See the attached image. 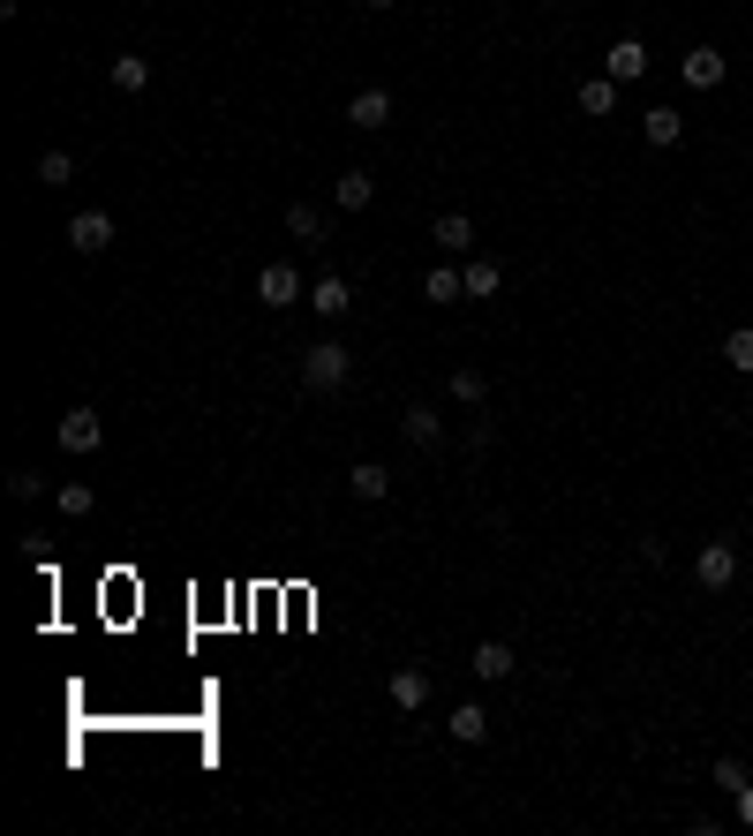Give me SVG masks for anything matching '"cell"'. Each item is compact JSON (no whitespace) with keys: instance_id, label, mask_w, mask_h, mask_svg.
I'll list each match as a JSON object with an SVG mask.
<instances>
[{"instance_id":"20","label":"cell","mask_w":753,"mask_h":836,"mask_svg":"<svg viewBox=\"0 0 753 836\" xmlns=\"http://www.w3.org/2000/svg\"><path fill=\"white\" fill-rule=\"evenodd\" d=\"M709 784H715L723 798H739L753 776H746V761H739V753H715V761H709Z\"/></svg>"},{"instance_id":"11","label":"cell","mask_w":753,"mask_h":836,"mask_svg":"<svg viewBox=\"0 0 753 836\" xmlns=\"http://www.w3.org/2000/svg\"><path fill=\"white\" fill-rule=\"evenodd\" d=\"M429 242H437L445 256H467V250H475V219H467V211H437Z\"/></svg>"},{"instance_id":"17","label":"cell","mask_w":753,"mask_h":836,"mask_svg":"<svg viewBox=\"0 0 753 836\" xmlns=\"http://www.w3.org/2000/svg\"><path fill=\"white\" fill-rule=\"evenodd\" d=\"M106 76H114V91H128V98H136V91L151 84V61H144V53H114V61H106Z\"/></svg>"},{"instance_id":"6","label":"cell","mask_w":753,"mask_h":836,"mask_svg":"<svg viewBox=\"0 0 753 836\" xmlns=\"http://www.w3.org/2000/svg\"><path fill=\"white\" fill-rule=\"evenodd\" d=\"M347 128H362V136H376V128H392V91H354L347 98Z\"/></svg>"},{"instance_id":"30","label":"cell","mask_w":753,"mask_h":836,"mask_svg":"<svg viewBox=\"0 0 753 836\" xmlns=\"http://www.w3.org/2000/svg\"><path fill=\"white\" fill-rule=\"evenodd\" d=\"M362 8H392V0H362Z\"/></svg>"},{"instance_id":"2","label":"cell","mask_w":753,"mask_h":836,"mask_svg":"<svg viewBox=\"0 0 753 836\" xmlns=\"http://www.w3.org/2000/svg\"><path fill=\"white\" fill-rule=\"evenodd\" d=\"M693 581L709 588V595H723V588L739 581V543H723V536L701 543V550H693Z\"/></svg>"},{"instance_id":"19","label":"cell","mask_w":753,"mask_h":836,"mask_svg":"<svg viewBox=\"0 0 753 836\" xmlns=\"http://www.w3.org/2000/svg\"><path fill=\"white\" fill-rule=\"evenodd\" d=\"M648 144H656V151H670V144H678V136H686V114H678V106H648Z\"/></svg>"},{"instance_id":"23","label":"cell","mask_w":753,"mask_h":836,"mask_svg":"<svg viewBox=\"0 0 753 836\" xmlns=\"http://www.w3.org/2000/svg\"><path fill=\"white\" fill-rule=\"evenodd\" d=\"M422 294H429V301H467V279H460V264H437V272L422 279Z\"/></svg>"},{"instance_id":"1","label":"cell","mask_w":753,"mask_h":836,"mask_svg":"<svg viewBox=\"0 0 753 836\" xmlns=\"http://www.w3.org/2000/svg\"><path fill=\"white\" fill-rule=\"evenodd\" d=\"M347 377H354V362H347V347H339V339H317V347L301 354V384H309V392H339Z\"/></svg>"},{"instance_id":"28","label":"cell","mask_w":753,"mask_h":836,"mask_svg":"<svg viewBox=\"0 0 753 836\" xmlns=\"http://www.w3.org/2000/svg\"><path fill=\"white\" fill-rule=\"evenodd\" d=\"M8 490L31 505V498H45V475H39V467H15V475H8Z\"/></svg>"},{"instance_id":"12","label":"cell","mask_w":753,"mask_h":836,"mask_svg":"<svg viewBox=\"0 0 753 836\" xmlns=\"http://www.w3.org/2000/svg\"><path fill=\"white\" fill-rule=\"evenodd\" d=\"M347 490H354L362 505L392 498V467H384V461H354V467H347Z\"/></svg>"},{"instance_id":"4","label":"cell","mask_w":753,"mask_h":836,"mask_svg":"<svg viewBox=\"0 0 753 836\" xmlns=\"http://www.w3.org/2000/svg\"><path fill=\"white\" fill-rule=\"evenodd\" d=\"M68 250L76 256H106L114 250V211H76V219H68Z\"/></svg>"},{"instance_id":"9","label":"cell","mask_w":753,"mask_h":836,"mask_svg":"<svg viewBox=\"0 0 753 836\" xmlns=\"http://www.w3.org/2000/svg\"><path fill=\"white\" fill-rule=\"evenodd\" d=\"M678 76H686V84H693V91H715V84H723V76H731V61H723L715 45H693V53L678 61Z\"/></svg>"},{"instance_id":"26","label":"cell","mask_w":753,"mask_h":836,"mask_svg":"<svg viewBox=\"0 0 753 836\" xmlns=\"http://www.w3.org/2000/svg\"><path fill=\"white\" fill-rule=\"evenodd\" d=\"M445 392H453L460 408H482V400H490V384H482V370H453V377H445Z\"/></svg>"},{"instance_id":"29","label":"cell","mask_w":753,"mask_h":836,"mask_svg":"<svg viewBox=\"0 0 753 836\" xmlns=\"http://www.w3.org/2000/svg\"><path fill=\"white\" fill-rule=\"evenodd\" d=\"M731 806H739V829H753V784H746L739 798H731Z\"/></svg>"},{"instance_id":"8","label":"cell","mask_w":753,"mask_h":836,"mask_svg":"<svg viewBox=\"0 0 753 836\" xmlns=\"http://www.w3.org/2000/svg\"><path fill=\"white\" fill-rule=\"evenodd\" d=\"M603 76H611V84H640V76H648V45L618 39L611 53H603Z\"/></svg>"},{"instance_id":"14","label":"cell","mask_w":753,"mask_h":836,"mask_svg":"<svg viewBox=\"0 0 753 836\" xmlns=\"http://www.w3.org/2000/svg\"><path fill=\"white\" fill-rule=\"evenodd\" d=\"M460 279H467V301H490V294L505 287V264H490V256H467Z\"/></svg>"},{"instance_id":"18","label":"cell","mask_w":753,"mask_h":836,"mask_svg":"<svg viewBox=\"0 0 753 836\" xmlns=\"http://www.w3.org/2000/svg\"><path fill=\"white\" fill-rule=\"evenodd\" d=\"M618 91H626V84H611V76H587V84H581V114H587V121L618 114Z\"/></svg>"},{"instance_id":"27","label":"cell","mask_w":753,"mask_h":836,"mask_svg":"<svg viewBox=\"0 0 753 836\" xmlns=\"http://www.w3.org/2000/svg\"><path fill=\"white\" fill-rule=\"evenodd\" d=\"M53 505H61L68 520H84L91 505H98V490H91V483H61V490H53Z\"/></svg>"},{"instance_id":"24","label":"cell","mask_w":753,"mask_h":836,"mask_svg":"<svg viewBox=\"0 0 753 836\" xmlns=\"http://www.w3.org/2000/svg\"><path fill=\"white\" fill-rule=\"evenodd\" d=\"M400 430H407V437H415V445H437V437H445V415H437V408H407V422H400Z\"/></svg>"},{"instance_id":"5","label":"cell","mask_w":753,"mask_h":836,"mask_svg":"<svg viewBox=\"0 0 753 836\" xmlns=\"http://www.w3.org/2000/svg\"><path fill=\"white\" fill-rule=\"evenodd\" d=\"M61 445H68V453H98V445H106V415H98V408H68V415H61Z\"/></svg>"},{"instance_id":"22","label":"cell","mask_w":753,"mask_h":836,"mask_svg":"<svg viewBox=\"0 0 753 836\" xmlns=\"http://www.w3.org/2000/svg\"><path fill=\"white\" fill-rule=\"evenodd\" d=\"M39 181H45V189H68V181H76V151H61V144L39 151Z\"/></svg>"},{"instance_id":"7","label":"cell","mask_w":753,"mask_h":836,"mask_svg":"<svg viewBox=\"0 0 753 836\" xmlns=\"http://www.w3.org/2000/svg\"><path fill=\"white\" fill-rule=\"evenodd\" d=\"M384 694H392V709H407V716L429 709V670H422V664H400L392 678H384Z\"/></svg>"},{"instance_id":"10","label":"cell","mask_w":753,"mask_h":836,"mask_svg":"<svg viewBox=\"0 0 753 836\" xmlns=\"http://www.w3.org/2000/svg\"><path fill=\"white\" fill-rule=\"evenodd\" d=\"M309 309H317V317H325V325H339V317H347V309H354V287H347V279H339V272H325V279H317V287H309Z\"/></svg>"},{"instance_id":"3","label":"cell","mask_w":753,"mask_h":836,"mask_svg":"<svg viewBox=\"0 0 753 836\" xmlns=\"http://www.w3.org/2000/svg\"><path fill=\"white\" fill-rule=\"evenodd\" d=\"M256 301H264V309H294V301H309V279H301L294 264H264V272H256Z\"/></svg>"},{"instance_id":"16","label":"cell","mask_w":753,"mask_h":836,"mask_svg":"<svg viewBox=\"0 0 753 836\" xmlns=\"http://www.w3.org/2000/svg\"><path fill=\"white\" fill-rule=\"evenodd\" d=\"M370 197H376V181H370L362 167H347V173L332 181V204H339V211H370Z\"/></svg>"},{"instance_id":"21","label":"cell","mask_w":753,"mask_h":836,"mask_svg":"<svg viewBox=\"0 0 753 836\" xmlns=\"http://www.w3.org/2000/svg\"><path fill=\"white\" fill-rule=\"evenodd\" d=\"M723 370L753 377V325H731V332H723Z\"/></svg>"},{"instance_id":"15","label":"cell","mask_w":753,"mask_h":836,"mask_svg":"<svg viewBox=\"0 0 753 836\" xmlns=\"http://www.w3.org/2000/svg\"><path fill=\"white\" fill-rule=\"evenodd\" d=\"M445 731H453V747H482L490 739V716L475 709V701H460V709L445 716Z\"/></svg>"},{"instance_id":"25","label":"cell","mask_w":753,"mask_h":836,"mask_svg":"<svg viewBox=\"0 0 753 836\" xmlns=\"http://www.w3.org/2000/svg\"><path fill=\"white\" fill-rule=\"evenodd\" d=\"M287 234L294 242H325V211L317 204H287Z\"/></svg>"},{"instance_id":"13","label":"cell","mask_w":753,"mask_h":836,"mask_svg":"<svg viewBox=\"0 0 753 836\" xmlns=\"http://www.w3.org/2000/svg\"><path fill=\"white\" fill-rule=\"evenodd\" d=\"M467 670H475V678H490V686H498V678H512V670H520V656H512V648H505V641H475V656H467Z\"/></svg>"}]
</instances>
